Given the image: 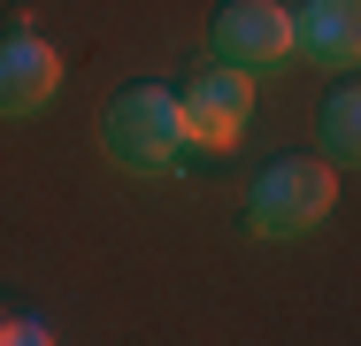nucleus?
<instances>
[{
  "label": "nucleus",
  "mask_w": 361,
  "mask_h": 346,
  "mask_svg": "<svg viewBox=\"0 0 361 346\" xmlns=\"http://www.w3.org/2000/svg\"><path fill=\"white\" fill-rule=\"evenodd\" d=\"M100 146H108L116 169H131V177H161V169L185 154V108H177V93H161V85H131V93H116L108 116H100Z\"/></svg>",
  "instance_id": "f257e3e1"
},
{
  "label": "nucleus",
  "mask_w": 361,
  "mask_h": 346,
  "mask_svg": "<svg viewBox=\"0 0 361 346\" xmlns=\"http://www.w3.org/2000/svg\"><path fill=\"white\" fill-rule=\"evenodd\" d=\"M331 208H338V169L315 162V154H285V162H269V169L254 177L246 223H254L262 239H307Z\"/></svg>",
  "instance_id": "f03ea898"
},
{
  "label": "nucleus",
  "mask_w": 361,
  "mask_h": 346,
  "mask_svg": "<svg viewBox=\"0 0 361 346\" xmlns=\"http://www.w3.org/2000/svg\"><path fill=\"white\" fill-rule=\"evenodd\" d=\"M208 47H216V62L262 77V69H277L292 54V8H277V0H223Z\"/></svg>",
  "instance_id": "7ed1b4c3"
},
{
  "label": "nucleus",
  "mask_w": 361,
  "mask_h": 346,
  "mask_svg": "<svg viewBox=\"0 0 361 346\" xmlns=\"http://www.w3.org/2000/svg\"><path fill=\"white\" fill-rule=\"evenodd\" d=\"M185 138L192 146H208V154H223V146H238L246 138V116H254V77L246 69H231V62H216L208 77H192L185 85Z\"/></svg>",
  "instance_id": "20e7f679"
},
{
  "label": "nucleus",
  "mask_w": 361,
  "mask_h": 346,
  "mask_svg": "<svg viewBox=\"0 0 361 346\" xmlns=\"http://www.w3.org/2000/svg\"><path fill=\"white\" fill-rule=\"evenodd\" d=\"M62 85V54L39 31H8L0 39V116H39Z\"/></svg>",
  "instance_id": "39448f33"
},
{
  "label": "nucleus",
  "mask_w": 361,
  "mask_h": 346,
  "mask_svg": "<svg viewBox=\"0 0 361 346\" xmlns=\"http://www.w3.org/2000/svg\"><path fill=\"white\" fill-rule=\"evenodd\" d=\"M292 47L323 69H354L361 62V0H307L292 16Z\"/></svg>",
  "instance_id": "423d86ee"
},
{
  "label": "nucleus",
  "mask_w": 361,
  "mask_h": 346,
  "mask_svg": "<svg viewBox=\"0 0 361 346\" xmlns=\"http://www.w3.org/2000/svg\"><path fill=\"white\" fill-rule=\"evenodd\" d=\"M315 138H323V162H361V85H338L323 100Z\"/></svg>",
  "instance_id": "0eeeda50"
},
{
  "label": "nucleus",
  "mask_w": 361,
  "mask_h": 346,
  "mask_svg": "<svg viewBox=\"0 0 361 346\" xmlns=\"http://www.w3.org/2000/svg\"><path fill=\"white\" fill-rule=\"evenodd\" d=\"M0 339H8V346H39V339H47V331H39L31 316H0Z\"/></svg>",
  "instance_id": "6e6552de"
}]
</instances>
